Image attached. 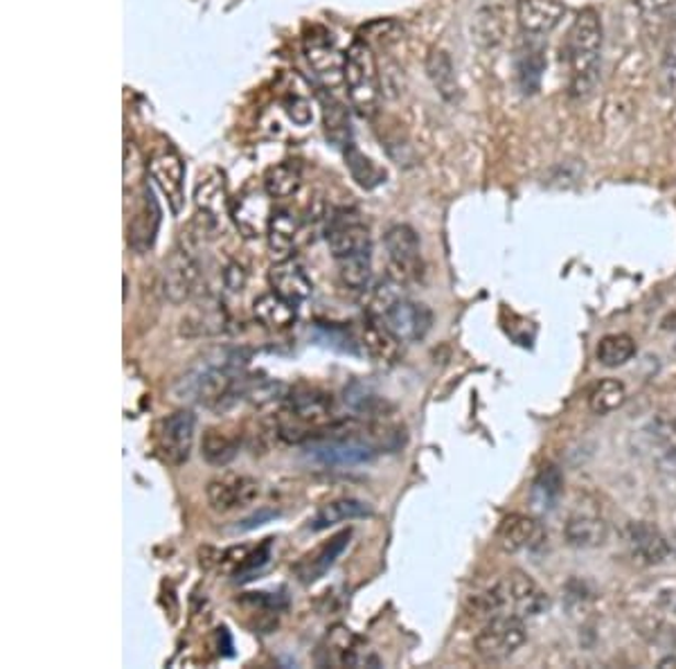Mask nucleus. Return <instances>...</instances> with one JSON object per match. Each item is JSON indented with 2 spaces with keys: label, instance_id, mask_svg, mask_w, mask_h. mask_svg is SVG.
I'll list each match as a JSON object with an SVG mask.
<instances>
[{
  "label": "nucleus",
  "instance_id": "obj_11",
  "mask_svg": "<svg viewBox=\"0 0 676 669\" xmlns=\"http://www.w3.org/2000/svg\"><path fill=\"white\" fill-rule=\"evenodd\" d=\"M325 242L334 259L373 253L370 231L354 210H341L330 216Z\"/></svg>",
  "mask_w": 676,
  "mask_h": 669
},
{
  "label": "nucleus",
  "instance_id": "obj_28",
  "mask_svg": "<svg viewBox=\"0 0 676 669\" xmlns=\"http://www.w3.org/2000/svg\"><path fill=\"white\" fill-rule=\"evenodd\" d=\"M268 194L262 197L257 192L253 194H246L242 197L233 208H231V214L235 216V223L237 228L246 235V237H259V235H266V228H268V219H270V205H268Z\"/></svg>",
  "mask_w": 676,
  "mask_h": 669
},
{
  "label": "nucleus",
  "instance_id": "obj_2",
  "mask_svg": "<svg viewBox=\"0 0 676 669\" xmlns=\"http://www.w3.org/2000/svg\"><path fill=\"white\" fill-rule=\"evenodd\" d=\"M605 46L602 19L594 8H584L575 14L566 41L564 55L568 66V91L581 100L591 96L600 75V59Z\"/></svg>",
  "mask_w": 676,
  "mask_h": 669
},
{
  "label": "nucleus",
  "instance_id": "obj_35",
  "mask_svg": "<svg viewBox=\"0 0 676 669\" xmlns=\"http://www.w3.org/2000/svg\"><path fill=\"white\" fill-rule=\"evenodd\" d=\"M598 361L605 368H620L636 356V341L629 334H609L598 343Z\"/></svg>",
  "mask_w": 676,
  "mask_h": 669
},
{
  "label": "nucleus",
  "instance_id": "obj_16",
  "mask_svg": "<svg viewBox=\"0 0 676 669\" xmlns=\"http://www.w3.org/2000/svg\"><path fill=\"white\" fill-rule=\"evenodd\" d=\"M510 27V0H476L472 32L483 48H499Z\"/></svg>",
  "mask_w": 676,
  "mask_h": 669
},
{
  "label": "nucleus",
  "instance_id": "obj_7",
  "mask_svg": "<svg viewBox=\"0 0 676 669\" xmlns=\"http://www.w3.org/2000/svg\"><path fill=\"white\" fill-rule=\"evenodd\" d=\"M379 454L370 437L364 435H321L309 439L304 458L323 469H352L368 465Z\"/></svg>",
  "mask_w": 676,
  "mask_h": 669
},
{
  "label": "nucleus",
  "instance_id": "obj_14",
  "mask_svg": "<svg viewBox=\"0 0 676 669\" xmlns=\"http://www.w3.org/2000/svg\"><path fill=\"white\" fill-rule=\"evenodd\" d=\"M259 494H262V489L255 478L237 476V473H223L210 480L206 489L210 508L219 514L248 508L259 499Z\"/></svg>",
  "mask_w": 676,
  "mask_h": 669
},
{
  "label": "nucleus",
  "instance_id": "obj_46",
  "mask_svg": "<svg viewBox=\"0 0 676 669\" xmlns=\"http://www.w3.org/2000/svg\"><path fill=\"white\" fill-rule=\"evenodd\" d=\"M674 12H676V5H674ZM674 46H676V16H674ZM672 57V64H676V48L672 53H667Z\"/></svg>",
  "mask_w": 676,
  "mask_h": 669
},
{
  "label": "nucleus",
  "instance_id": "obj_18",
  "mask_svg": "<svg viewBox=\"0 0 676 669\" xmlns=\"http://www.w3.org/2000/svg\"><path fill=\"white\" fill-rule=\"evenodd\" d=\"M149 174L154 178V183L165 194L171 214H180V210H184V203H186V194H184L186 167H184V160H180V156L171 149L158 152L149 160Z\"/></svg>",
  "mask_w": 676,
  "mask_h": 669
},
{
  "label": "nucleus",
  "instance_id": "obj_47",
  "mask_svg": "<svg viewBox=\"0 0 676 669\" xmlns=\"http://www.w3.org/2000/svg\"><path fill=\"white\" fill-rule=\"evenodd\" d=\"M672 437H674V439H676V420H674V422H672Z\"/></svg>",
  "mask_w": 676,
  "mask_h": 669
},
{
  "label": "nucleus",
  "instance_id": "obj_6",
  "mask_svg": "<svg viewBox=\"0 0 676 669\" xmlns=\"http://www.w3.org/2000/svg\"><path fill=\"white\" fill-rule=\"evenodd\" d=\"M345 88L352 109L373 120L381 102V77L377 55L366 38H356L345 53Z\"/></svg>",
  "mask_w": 676,
  "mask_h": 669
},
{
  "label": "nucleus",
  "instance_id": "obj_37",
  "mask_svg": "<svg viewBox=\"0 0 676 669\" xmlns=\"http://www.w3.org/2000/svg\"><path fill=\"white\" fill-rule=\"evenodd\" d=\"M627 399V388L618 379H602L589 392V409L596 415H609L618 411Z\"/></svg>",
  "mask_w": 676,
  "mask_h": 669
},
{
  "label": "nucleus",
  "instance_id": "obj_15",
  "mask_svg": "<svg viewBox=\"0 0 676 669\" xmlns=\"http://www.w3.org/2000/svg\"><path fill=\"white\" fill-rule=\"evenodd\" d=\"M350 539H352V529H343V532L334 534V537L328 539L325 544H321L319 548H313L311 553L302 555L291 566L293 577L298 579L302 587H311L315 582H321V579L334 568L339 557L347 550Z\"/></svg>",
  "mask_w": 676,
  "mask_h": 669
},
{
  "label": "nucleus",
  "instance_id": "obj_30",
  "mask_svg": "<svg viewBox=\"0 0 676 669\" xmlns=\"http://www.w3.org/2000/svg\"><path fill=\"white\" fill-rule=\"evenodd\" d=\"M373 514V508L364 501H356V499H339V501H332L328 505H323L319 512H315V516L309 521V529L311 532H323L328 527H334L339 523H347V521H354V519H366Z\"/></svg>",
  "mask_w": 676,
  "mask_h": 669
},
{
  "label": "nucleus",
  "instance_id": "obj_29",
  "mask_svg": "<svg viewBox=\"0 0 676 669\" xmlns=\"http://www.w3.org/2000/svg\"><path fill=\"white\" fill-rule=\"evenodd\" d=\"M426 75L433 83V88L437 91V96L454 104L461 100L463 91H461V83H458V75H456V68H454V62H451L448 53L444 51H431L429 59H426Z\"/></svg>",
  "mask_w": 676,
  "mask_h": 669
},
{
  "label": "nucleus",
  "instance_id": "obj_27",
  "mask_svg": "<svg viewBox=\"0 0 676 669\" xmlns=\"http://www.w3.org/2000/svg\"><path fill=\"white\" fill-rule=\"evenodd\" d=\"M195 201L199 212L214 221L231 210L229 188H225V178L219 169H210L199 178V183L195 186Z\"/></svg>",
  "mask_w": 676,
  "mask_h": 669
},
{
  "label": "nucleus",
  "instance_id": "obj_22",
  "mask_svg": "<svg viewBox=\"0 0 676 669\" xmlns=\"http://www.w3.org/2000/svg\"><path fill=\"white\" fill-rule=\"evenodd\" d=\"M541 539L539 523L528 514H508L496 529V542L506 553H521L534 548Z\"/></svg>",
  "mask_w": 676,
  "mask_h": 669
},
{
  "label": "nucleus",
  "instance_id": "obj_33",
  "mask_svg": "<svg viewBox=\"0 0 676 669\" xmlns=\"http://www.w3.org/2000/svg\"><path fill=\"white\" fill-rule=\"evenodd\" d=\"M240 454V435L225 428H208L201 439V456L212 467L231 465Z\"/></svg>",
  "mask_w": 676,
  "mask_h": 669
},
{
  "label": "nucleus",
  "instance_id": "obj_21",
  "mask_svg": "<svg viewBox=\"0 0 676 669\" xmlns=\"http://www.w3.org/2000/svg\"><path fill=\"white\" fill-rule=\"evenodd\" d=\"M231 325V316L225 311L223 302L214 296H199L184 319V332L186 336H217L223 334Z\"/></svg>",
  "mask_w": 676,
  "mask_h": 669
},
{
  "label": "nucleus",
  "instance_id": "obj_36",
  "mask_svg": "<svg viewBox=\"0 0 676 669\" xmlns=\"http://www.w3.org/2000/svg\"><path fill=\"white\" fill-rule=\"evenodd\" d=\"M343 154H345V165H347L352 178H354V181H356L361 188L373 190V188H377V186L384 183L386 171L379 169L368 156L361 154V152L356 149L354 143H350L347 147H343Z\"/></svg>",
  "mask_w": 676,
  "mask_h": 669
},
{
  "label": "nucleus",
  "instance_id": "obj_34",
  "mask_svg": "<svg viewBox=\"0 0 676 669\" xmlns=\"http://www.w3.org/2000/svg\"><path fill=\"white\" fill-rule=\"evenodd\" d=\"M156 205L152 192H147V203H145V210L138 212V216L133 219L131 228H129V244L135 248V250H147L154 246V239H156V231H158V223H160V212L158 208L149 214V210Z\"/></svg>",
  "mask_w": 676,
  "mask_h": 669
},
{
  "label": "nucleus",
  "instance_id": "obj_41",
  "mask_svg": "<svg viewBox=\"0 0 676 669\" xmlns=\"http://www.w3.org/2000/svg\"><path fill=\"white\" fill-rule=\"evenodd\" d=\"M323 113H325L328 138L339 147H347L350 145V115L345 107L330 98V102L323 100Z\"/></svg>",
  "mask_w": 676,
  "mask_h": 669
},
{
  "label": "nucleus",
  "instance_id": "obj_20",
  "mask_svg": "<svg viewBox=\"0 0 676 669\" xmlns=\"http://www.w3.org/2000/svg\"><path fill=\"white\" fill-rule=\"evenodd\" d=\"M268 285L270 291H276L278 296L287 298L293 304H300L311 298L313 293V282L307 276L304 266L293 259V257H282L268 269Z\"/></svg>",
  "mask_w": 676,
  "mask_h": 669
},
{
  "label": "nucleus",
  "instance_id": "obj_24",
  "mask_svg": "<svg viewBox=\"0 0 676 669\" xmlns=\"http://www.w3.org/2000/svg\"><path fill=\"white\" fill-rule=\"evenodd\" d=\"M544 68H546V59H544V43H541V36L523 34L519 48H517V77H519L523 93H536Z\"/></svg>",
  "mask_w": 676,
  "mask_h": 669
},
{
  "label": "nucleus",
  "instance_id": "obj_8",
  "mask_svg": "<svg viewBox=\"0 0 676 669\" xmlns=\"http://www.w3.org/2000/svg\"><path fill=\"white\" fill-rule=\"evenodd\" d=\"M384 244H386L388 269H390L388 278L399 285L418 282L424 274L420 235L411 226H406V223H395V226L388 228Z\"/></svg>",
  "mask_w": 676,
  "mask_h": 669
},
{
  "label": "nucleus",
  "instance_id": "obj_13",
  "mask_svg": "<svg viewBox=\"0 0 676 669\" xmlns=\"http://www.w3.org/2000/svg\"><path fill=\"white\" fill-rule=\"evenodd\" d=\"M304 57L313 79L325 91H334L339 83H345V53H341L328 32H313L304 36Z\"/></svg>",
  "mask_w": 676,
  "mask_h": 669
},
{
  "label": "nucleus",
  "instance_id": "obj_3",
  "mask_svg": "<svg viewBox=\"0 0 676 669\" xmlns=\"http://www.w3.org/2000/svg\"><path fill=\"white\" fill-rule=\"evenodd\" d=\"M551 606L548 593L521 570L508 572L489 589L469 595L467 611L474 617L491 620L499 615H517L521 620L546 613Z\"/></svg>",
  "mask_w": 676,
  "mask_h": 669
},
{
  "label": "nucleus",
  "instance_id": "obj_40",
  "mask_svg": "<svg viewBox=\"0 0 676 669\" xmlns=\"http://www.w3.org/2000/svg\"><path fill=\"white\" fill-rule=\"evenodd\" d=\"M345 404L358 413V415H368V417H379L381 411H386V401L381 397H377L375 392H370L364 383L354 381L350 388H345Z\"/></svg>",
  "mask_w": 676,
  "mask_h": 669
},
{
  "label": "nucleus",
  "instance_id": "obj_5",
  "mask_svg": "<svg viewBox=\"0 0 676 669\" xmlns=\"http://www.w3.org/2000/svg\"><path fill=\"white\" fill-rule=\"evenodd\" d=\"M401 287L403 285L388 278V282L373 296L370 316L381 321V325L401 343H418L429 334L433 314L426 304L403 296Z\"/></svg>",
  "mask_w": 676,
  "mask_h": 669
},
{
  "label": "nucleus",
  "instance_id": "obj_45",
  "mask_svg": "<svg viewBox=\"0 0 676 669\" xmlns=\"http://www.w3.org/2000/svg\"><path fill=\"white\" fill-rule=\"evenodd\" d=\"M276 516H278V512H276V510H259L257 514H253V516L244 519V521L235 527V532H248V529H255V527H259V525H264V523H268V521H274Z\"/></svg>",
  "mask_w": 676,
  "mask_h": 669
},
{
  "label": "nucleus",
  "instance_id": "obj_1",
  "mask_svg": "<svg viewBox=\"0 0 676 669\" xmlns=\"http://www.w3.org/2000/svg\"><path fill=\"white\" fill-rule=\"evenodd\" d=\"M244 364L246 361L237 352L221 349L180 377L171 394L184 404H199L214 411L231 409L246 397L248 379L242 372Z\"/></svg>",
  "mask_w": 676,
  "mask_h": 669
},
{
  "label": "nucleus",
  "instance_id": "obj_19",
  "mask_svg": "<svg viewBox=\"0 0 676 669\" xmlns=\"http://www.w3.org/2000/svg\"><path fill=\"white\" fill-rule=\"evenodd\" d=\"M514 14L521 34L544 38L562 23L566 8L562 0H517Z\"/></svg>",
  "mask_w": 676,
  "mask_h": 669
},
{
  "label": "nucleus",
  "instance_id": "obj_38",
  "mask_svg": "<svg viewBox=\"0 0 676 669\" xmlns=\"http://www.w3.org/2000/svg\"><path fill=\"white\" fill-rule=\"evenodd\" d=\"M339 276L352 291H366L373 280V253L336 259Z\"/></svg>",
  "mask_w": 676,
  "mask_h": 669
},
{
  "label": "nucleus",
  "instance_id": "obj_9",
  "mask_svg": "<svg viewBox=\"0 0 676 669\" xmlns=\"http://www.w3.org/2000/svg\"><path fill=\"white\" fill-rule=\"evenodd\" d=\"M528 640L525 620L517 615H499L485 622L474 638V649L485 660H508Z\"/></svg>",
  "mask_w": 676,
  "mask_h": 669
},
{
  "label": "nucleus",
  "instance_id": "obj_23",
  "mask_svg": "<svg viewBox=\"0 0 676 669\" xmlns=\"http://www.w3.org/2000/svg\"><path fill=\"white\" fill-rule=\"evenodd\" d=\"M564 537L573 548H598L609 537L607 521L596 512H575L564 527Z\"/></svg>",
  "mask_w": 676,
  "mask_h": 669
},
{
  "label": "nucleus",
  "instance_id": "obj_44",
  "mask_svg": "<svg viewBox=\"0 0 676 669\" xmlns=\"http://www.w3.org/2000/svg\"><path fill=\"white\" fill-rule=\"evenodd\" d=\"M641 14H663L667 10H674L676 0H631Z\"/></svg>",
  "mask_w": 676,
  "mask_h": 669
},
{
  "label": "nucleus",
  "instance_id": "obj_31",
  "mask_svg": "<svg viewBox=\"0 0 676 669\" xmlns=\"http://www.w3.org/2000/svg\"><path fill=\"white\" fill-rule=\"evenodd\" d=\"M298 235H300V223L289 210L276 208L274 212H270L268 228H266V242L270 250L287 257L293 250Z\"/></svg>",
  "mask_w": 676,
  "mask_h": 669
},
{
  "label": "nucleus",
  "instance_id": "obj_43",
  "mask_svg": "<svg viewBox=\"0 0 676 669\" xmlns=\"http://www.w3.org/2000/svg\"><path fill=\"white\" fill-rule=\"evenodd\" d=\"M223 282H225V287H229L231 291L237 293V291H242L244 285H246V271L242 269V266H240L237 261H233V264L225 266Z\"/></svg>",
  "mask_w": 676,
  "mask_h": 669
},
{
  "label": "nucleus",
  "instance_id": "obj_17",
  "mask_svg": "<svg viewBox=\"0 0 676 669\" xmlns=\"http://www.w3.org/2000/svg\"><path fill=\"white\" fill-rule=\"evenodd\" d=\"M624 544L629 557L639 566H658L669 555V544L663 537V532L647 521L629 523L624 529Z\"/></svg>",
  "mask_w": 676,
  "mask_h": 669
},
{
  "label": "nucleus",
  "instance_id": "obj_32",
  "mask_svg": "<svg viewBox=\"0 0 676 669\" xmlns=\"http://www.w3.org/2000/svg\"><path fill=\"white\" fill-rule=\"evenodd\" d=\"M264 192L270 199H289L302 186V167L296 160H285L264 171Z\"/></svg>",
  "mask_w": 676,
  "mask_h": 669
},
{
  "label": "nucleus",
  "instance_id": "obj_26",
  "mask_svg": "<svg viewBox=\"0 0 676 669\" xmlns=\"http://www.w3.org/2000/svg\"><path fill=\"white\" fill-rule=\"evenodd\" d=\"M253 316L266 330L287 332V330H291L296 325L298 311H296L293 302H289L287 298L278 296L276 291H268V293L259 296L253 302Z\"/></svg>",
  "mask_w": 676,
  "mask_h": 669
},
{
  "label": "nucleus",
  "instance_id": "obj_42",
  "mask_svg": "<svg viewBox=\"0 0 676 669\" xmlns=\"http://www.w3.org/2000/svg\"><path fill=\"white\" fill-rule=\"evenodd\" d=\"M270 550H274V539H264L253 553L248 550V555L244 557V561L237 566V570L233 572L235 575V582L237 584H246L251 582V579H255L270 561Z\"/></svg>",
  "mask_w": 676,
  "mask_h": 669
},
{
  "label": "nucleus",
  "instance_id": "obj_4",
  "mask_svg": "<svg viewBox=\"0 0 676 669\" xmlns=\"http://www.w3.org/2000/svg\"><path fill=\"white\" fill-rule=\"evenodd\" d=\"M334 422V399L315 386L289 388V394L278 413V435L291 444L309 442Z\"/></svg>",
  "mask_w": 676,
  "mask_h": 669
},
{
  "label": "nucleus",
  "instance_id": "obj_10",
  "mask_svg": "<svg viewBox=\"0 0 676 669\" xmlns=\"http://www.w3.org/2000/svg\"><path fill=\"white\" fill-rule=\"evenodd\" d=\"M201 269L190 248H176L160 274V291L171 304H186L199 296Z\"/></svg>",
  "mask_w": 676,
  "mask_h": 669
},
{
  "label": "nucleus",
  "instance_id": "obj_12",
  "mask_svg": "<svg viewBox=\"0 0 676 669\" xmlns=\"http://www.w3.org/2000/svg\"><path fill=\"white\" fill-rule=\"evenodd\" d=\"M197 437V417L192 411H176L167 415L158 426V451L163 460L171 467L186 465L192 456Z\"/></svg>",
  "mask_w": 676,
  "mask_h": 669
},
{
  "label": "nucleus",
  "instance_id": "obj_39",
  "mask_svg": "<svg viewBox=\"0 0 676 669\" xmlns=\"http://www.w3.org/2000/svg\"><path fill=\"white\" fill-rule=\"evenodd\" d=\"M564 492V478L555 465H546L539 471L532 484V501L541 508H553Z\"/></svg>",
  "mask_w": 676,
  "mask_h": 669
},
{
  "label": "nucleus",
  "instance_id": "obj_25",
  "mask_svg": "<svg viewBox=\"0 0 676 669\" xmlns=\"http://www.w3.org/2000/svg\"><path fill=\"white\" fill-rule=\"evenodd\" d=\"M361 347L366 349L370 359H375L381 366L397 364L399 354H401V341L395 334H390L381 325V321H377L370 314L364 321V327H361Z\"/></svg>",
  "mask_w": 676,
  "mask_h": 669
}]
</instances>
